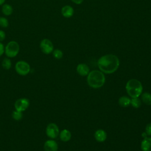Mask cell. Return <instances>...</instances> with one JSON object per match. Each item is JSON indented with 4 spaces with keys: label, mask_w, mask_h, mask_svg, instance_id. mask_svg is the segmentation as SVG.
<instances>
[{
    "label": "cell",
    "mask_w": 151,
    "mask_h": 151,
    "mask_svg": "<svg viewBox=\"0 0 151 151\" xmlns=\"http://www.w3.org/2000/svg\"><path fill=\"white\" fill-rule=\"evenodd\" d=\"M120 61L118 57L114 54H106L101 56L97 61L100 70L106 74H111L119 68Z\"/></svg>",
    "instance_id": "obj_1"
},
{
    "label": "cell",
    "mask_w": 151,
    "mask_h": 151,
    "mask_svg": "<svg viewBox=\"0 0 151 151\" xmlns=\"http://www.w3.org/2000/svg\"><path fill=\"white\" fill-rule=\"evenodd\" d=\"M105 76L103 72L99 70H93L87 75V83L93 88L101 87L105 83Z\"/></svg>",
    "instance_id": "obj_2"
},
{
    "label": "cell",
    "mask_w": 151,
    "mask_h": 151,
    "mask_svg": "<svg viewBox=\"0 0 151 151\" xmlns=\"http://www.w3.org/2000/svg\"><path fill=\"white\" fill-rule=\"evenodd\" d=\"M126 90L132 98L139 97L142 93L143 87L140 81L136 79H131L127 82Z\"/></svg>",
    "instance_id": "obj_3"
},
{
    "label": "cell",
    "mask_w": 151,
    "mask_h": 151,
    "mask_svg": "<svg viewBox=\"0 0 151 151\" xmlns=\"http://www.w3.org/2000/svg\"><path fill=\"white\" fill-rule=\"evenodd\" d=\"M19 51V45L15 41H9L5 47V53L9 58L16 57Z\"/></svg>",
    "instance_id": "obj_4"
},
{
    "label": "cell",
    "mask_w": 151,
    "mask_h": 151,
    "mask_svg": "<svg viewBox=\"0 0 151 151\" xmlns=\"http://www.w3.org/2000/svg\"><path fill=\"white\" fill-rule=\"evenodd\" d=\"M16 72L21 76H27L31 71L29 64L25 61H18L15 66Z\"/></svg>",
    "instance_id": "obj_5"
},
{
    "label": "cell",
    "mask_w": 151,
    "mask_h": 151,
    "mask_svg": "<svg viewBox=\"0 0 151 151\" xmlns=\"http://www.w3.org/2000/svg\"><path fill=\"white\" fill-rule=\"evenodd\" d=\"M45 133L47 136L50 139H55L59 135V128L56 124L51 123L47 125L45 129Z\"/></svg>",
    "instance_id": "obj_6"
},
{
    "label": "cell",
    "mask_w": 151,
    "mask_h": 151,
    "mask_svg": "<svg viewBox=\"0 0 151 151\" xmlns=\"http://www.w3.org/2000/svg\"><path fill=\"white\" fill-rule=\"evenodd\" d=\"M41 51L45 54H50L54 50V45L52 42L48 39L44 38L41 40L40 44Z\"/></svg>",
    "instance_id": "obj_7"
},
{
    "label": "cell",
    "mask_w": 151,
    "mask_h": 151,
    "mask_svg": "<svg viewBox=\"0 0 151 151\" xmlns=\"http://www.w3.org/2000/svg\"><path fill=\"white\" fill-rule=\"evenodd\" d=\"M29 106V101L27 98H20L17 99L14 104V107L16 110L24 111L26 110Z\"/></svg>",
    "instance_id": "obj_8"
},
{
    "label": "cell",
    "mask_w": 151,
    "mask_h": 151,
    "mask_svg": "<svg viewBox=\"0 0 151 151\" xmlns=\"http://www.w3.org/2000/svg\"><path fill=\"white\" fill-rule=\"evenodd\" d=\"M44 151H58V145L54 140H47L44 143Z\"/></svg>",
    "instance_id": "obj_9"
},
{
    "label": "cell",
    "mask_w": 151,
    "mask_h": 151,
    "mask_svg": "<svg viewBox=\"0 0 151 151\" xmlns=\"http://www.w3.org/2000/svg\"><path fill=\"white\" fill-rule=\"evenodd\" d=\"M76 70L78 74L82 76H87L88 74L89 73V70H90L87 64L84 63L79 64L77 66Z\"/></svg>",
    "instance_id": "obj_10"
},
{
    "label": "cell",
    "mask_w": 151,
    "mask_h": 151,
    "mask_svg": "<svg viewBox=\"0 0 151 151\" xmlns=\"http://www.w3.org/2000/svg\"><path fill=\"white\" fill-rule=\"evenodd\" d=\"M74 9L70 5H65L61 8V14L65 18H70L74 14Z\"/></svg>",
    "instance_id": "obj_11"
},
{
    "label": "cell",
    "mask_w": 151,
    "mask_h": 151,
    "mask_svg": "<svg viewBox=\"0 0 151 151\" xmlns=\"http://www.w3.org/2000/svg\"><path fill=\"white\" fill-rule=\"evenodd\" d=\"M94 137L97 141L103 142L105 141L107 138V133L104 130L99 129L95 132Z\"/></svg>",
    "instance_id": "obj_12"
},
{
    "label": "cell",
    "mask_w": 151,
    "mask_h": 151,
    "mask_svg": "<svg viewBox=\"0 0 151 151\" xmlns=\"http://www.w3.org/2000/svg\"><path fill=\"white\" fill-rule=\"evenodd\" d=\"M142 151H151V137H145L141 143Z\"/></svg>",
    "instance_id": "obj_13"
},
{
    "label": "cell",
    "mask_w": 151,
    "mask_h": 151,
    "mask_svg": "<svg viewBox=\"0 0 151 151\" xmlns=\"http://www.w3.org/2000/svg\"><path fill=\"white\" fill-rule=\"evenodd\" d=\"M60 139L63 142H67L70 140L71 134L69 130L67 129H64L59 134Z\"/></svg>",
    "instance_id": "obj_14"
},
{
    "label": "cell",
    "mask_w": 151,
    "mask_h": 151,
    "mask_svg": "<svg viewBox=\"0 0 151 151\" xmlns=\"http://www.w3.org/2000/svg\"><path fill=\"white\" fill-rule=\"evenodd\" d=\"M2 12L6 16L11 15L13 12V8L9 4H4L2 6Z\"/></svg>",
    "instance_id": "obj_15"
},
{
    "label": "cell",
    "mask_w": 151,
    "mask_h": 151,
    "mask_svg": "<svg viewBox=\"0 0 151 151\" xmlns=\"http://www.w3.org/2000/svg\"><path fill=\"white\" fill-rule=\"evenodd\" d=\"M131 99L127 96H122L119 99V104L120 106L123 107H128L130 104Z\"/></svg>",
    "instance_id": "obj_16"
},
{
    "label": "cell",
    "mask_w": 151,
    "mask_h": 151,
    "mask_svg": "<svg viewBox=\"0 0 151 151\" xmlns=\"http://www.w3.org/2000/svg\"><path fill=\"white\" fill-rule=\"evenodd\" d=\"M142 100L146 105H151V94L145 92L142 94Z\"/></svg>",
    "instance_id": "obj_17"
},
{
    "label": "cell",
    "mask_w": 151,
    "mask_h": 151,
    "mask_svg": "<svg viewBox=\"0 0 151 151\" xmlns=\"http://www.w3.org/2000/svg\"><path fill=\"white\" fill-rule=\"evenodd\" d=\"M2 67L5 70H9L12 66V63L9 58H5L2 61Z\"/></svg>",
    "instance_id": "obj_18"
},
{
    "label": "cell",
    "mask_w": 151,
    "mask_h": 151,
    "mask_svg": "<svg viewBox=\"0 0 151 151\" xmlns=\"http://www.w3.org/2000/svg\"><path fill=\"white\" fill-rule=\"evenodd\" d=\"M130 104L134 108H139L142 104V101L139 97L132 98L130 101Z\"/></svg>",
    "instance_id": "obj_19"
},
{
    "label": "cell",
    "mask_w": 151,
    "mask_h": 151,
    "mask_svg": "<svg viewBox=\"0 0 151 151\" xmlns=\"http://www.w3.org/2000/svg\"><path fill=\"white\" fill-rule=\"evenodd\" d=\"M12 117L16 121H19L22 119V113L15 110L12 113Z\"/></svg>",
    "instance_id": "obj_20"
},
{
    "label": "cell",
    "mask_w": 151,
    "mask_h": 151,
    "mask_svg": "<svg viewBox=\"0 0 151 151\" xmlns=\"http://www.w3.org/2000/svg\"><path fill=\"white\" fill-rule=\"evenodd\" d=\"M52 55L53 57L55 58V59H57V60H59V59H61L63 56V52L61 50H59V49H55V50H54L52 52Z\"/></svg>",
    "instance_id": "obj_21"
},
{
    "label": "cell",
    "mask_w": 151,
    "mask_h": 151,
    "mask_svg": "<svg viewBox=\"0 0 151 151\" xmlns=\"http://www.w3.org/2000/svg\"><path fill=\"white\" fill-rule=\"evenodd\" d=\"M9 25L8 20L3 17H0V27L2 28H6Z\"/></svg>",
    "instance_id": "obj_22"
},
{
    "label": "cell",
    "mask_w": 151,
    "mask_h": 151,
    "mask_svg": "<svg viewBox=\"0 0 151 151\" xmlns=\"http://www.w3.org/2000/svg\"><path fill=\"white\" fill-rule=\"evenodd\" d=\"M145 133L147 136H151V123L146 125L145 128Z\"/></svg>",
    "instance_id": "obj_23"
},
{
    "label": "cell",
    "mask_w": 151,
    "mask_h": 151,
    "mask_svg": "<svg viewBox=\"0 0 151 151\" xmlns=\"http://www.w3.org/2000/svg\"><path fill=\"white\" fill-rule=\"evenodd\" d=\"M5 33L4 31L2 30H0V42L3 41L5 39Z\"/></svg>",
    "instance_id": "obj_24"
},
{
    "label": "cell",
    "mask_w": 151,
    "mask_h": 151,
    "mask_svg": "<svg viewBox=\"0 0 151 151\" xmlns=\"http://www.w3.org/2000/svg\"><path fill=\"white\" fill-rule=\"evenodd\" d=\"M5 52V47L4 44L0 42V56H1Z\"/></svg>",
    "instance_id": "obj_25"
},
{
    "label": "cell",
    "mask_w": 151,
    "mask_h": 151,
    "mask_svg": "<svg viewBox=\"0 0 151 151\" xmlns=\"http://www.w3.org/2000/svg\"><path fill=\"white\" fill-rule=\"evenodd\" d=\"M71 1L74 3H75L76 4H78V5L81 4L83 2V0H71Z\"/></svg>",
    "instance_id": "obj_26"
},
{
    "label": "cell",
    "mask_w": 151,
    "mask_h": 151,
    "mask_svg": "<svg viewBox=\"0 0 151 151\" xmlns=\"http://www.w3.org/2000/svg\"><path fill=\"white\" fill-rule=\"evenodd\" d=\"M5 0H0V5H3L5 3Z\"/></svg>",
    "instance_id": "obj_27"
},
{
    "label": "cell",
    "mask_w": 151,
    "mask_h": 151,
    "mask_svg": "<svg viewBox=\"0 0 151 151\" xmlns=\"http://www.w3.org/2000/svg\"><path fill=\"white\" fill-rule=\"evenodd\" d=\"M146 136H147V135L146 134V133L145 132V133H142V136H143V137H144V138L146 137H147Z\"/></svg>",
    "instance_id": "obj_28"
}]
</instances>
